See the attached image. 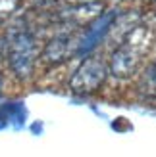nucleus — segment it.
<instances>
[{
  "label": "nucleus",
  "mask_w": 156,
  "mask_h": 157,
  "mask_svg": "<svg viewBox=\"0 0 156 157\" xmlns=\"http://www.w3.org/2000/svg\"><path fill=\"white\" fill-rule=\"evenodd\" d=\"M18 6H19V0H0V17L15 12Z\"/></svg>",
  "instance_id": "obj_6"
},
{
  "label": "nucleus",
  "mask_w": 156,
  "mask_h": 157,
  "mask_svg": "<svg viewBox=\"0 0 156 157\" xmlns=\"http://www.w3.org/2000/svg\"><path fill=\"white\" fill-rule=\"evenodd\" d=\"M146 88H150V90H146V92H150V94H156V63L146 71Z\"/></svg>",
  "instance_id": "obj_7"
},
{
  "label": "nucleus",
  "mask_w": 156,
  "mask_h": 157,
  "mask_svg": "<svg viewBox=\"0 0 156 157\" xmlns=\"http://www.w3.org/2000/svg\"><path fill=\"white\" fill-rule=\"evenodd\" d=\"M141 50L143 46H139L135 40L123 42V46L120 50H116L112 56V73L116 77H127L131 71H135Z\"/></svg>",
  "instance_id": "obj_3"
},
{
  "label": "nucleus",
  "mask_w": 156,
  "mask_h": 157,
  "mask_svg": "<svg viewBox=\"0 0 156 157\" xmlns=\"http://www.w3.org/2000/svg\"><path fill=\"white\" fill-rule=\"evenodd\" d=\"M112 21H114V12H110V13H106V15H102V17H98L92 25L85 31V35H83V38L77 44V54H87V52H91L95 46L98 44V40L104 36V33L108 31V27L112 25Z\"/></svg>",
  "instance_id": "obj_4"
},
{
  "label": "nucleus",
  "mask_w": 156,
  "mask_h": 157,
  "mask_svg": "<svg viewBox=\"0 0 156 157\" xmlns=\"http://www.w3.org/2000/svg\"><path fill=\"white\" fill-rule=\"evenodd\" d=\"M37 59V42L35 36L21 31L10 40V65L18 77H29Z\"/></svg>",
  "instance_id": "obj_1"
},
{
  "label": "nucleus",
  "mask_w": 156,
  "mask_h": 157,
  "mask_svg": "<svg viewBox=\"0 0 156 157\" xmlns=\"http://www.w3.org/2000/svg\"><path fill=\"white\" fill-rule=\"evenodd\" d=\"M68 52H69V38L68 36H56L48 46H46L44 56L50 61H60V59L66 58Z\"/></svg>",
  "instance_id": "obj_5"
},
{
  "label": "nucleus",
  "mask_w": 156,
  "mask_h": 157,
  "mask_svg": "<svg viewBox=\"0 0 156 157\" xmlns=\"http://www.w3.org/2000/svg\"><path fill=\"white\" fill-rule=\"evenodd\" d=\"M104 75H106V69L104 65L100 63L98 59H85L81 67L75 71L73 78H72V88L75 92H91V90H96L104 81Z\"/></svg>",
  "instance_id": "obj_2"
},
{
  "label": "nucleus",
  "mask_w": 156,
  "mask_h": 157,
  "mask_svg": "<svg viewBox=\"0 0 156 157\" xmlns=\"http://www.w3.org/2000/svg\"><path fill=\"white\" fill-rule=\"evenodd\" d=\"M77 2H83V4H89V2H96V0H77Z\"/></svg>",
  "instance_id": "obj_8"
}]
</instances>
